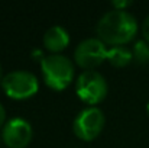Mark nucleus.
<instances>
[{
    "instance_id": "ddd939ff",
    "label": "nucleus",
    "mask_w": 149,
    "mask_h": 148,
    "mask_svg": "<svg viewBox=\"0 0 149 148\" xmlns=\"http://www.w3.org/2000/svg\"><path fill=\"white\" fill-rule=\"evenodd\" d=\"M4 119H6V110H4L3 105L0 103V128L3 126V123H4Z\"/></svg>"
},
{
    "instance_id": "6e6552de",
    "label": "nucleus",
    "mask_w": 149,
    "mask_h": 148,
    "mask_svg": "<svg viewBox=\"0 0 149 148\" xmlns=\"http://www.w3.org/2000/svg\"><path fill=\"white\" fill-rule=\"evenodd\" d=\"M68 44H70V35L62 26L54 25L47 29L44 35V45L48 51H52L56 54L67 48Z\"/></svg>"
},
{
    "instance_id": "f03ea898",
    "label": "nucleus",
    "mask_w": 149,
    "mask_h": 148,
    "mask_svg": "<svg viewBox=\"0 0 149 148\" xmlns=\"http://www.w3.org/2000/svg\"><path fill=\"white\" fill-rule=\"evenodd\" d=\"M42 76L45 84L54 90L67 89L74 77V65L72 61L61 54L47 55L41 61Z\"/></svg>"
},
{
    "instance_id": "2eb2a0df",
    "label": "nucleus",
    "mask_w": 149,
    "mask_h": 148,
    "mask_svg": "<svg viewBox=\"0 0 149 148\" xmlns=\"http://www.w3.org/2000/svg\"><path fill=\"white\" fill-rule=\"evenodd\" d=\"M146 112H148V115H149V102H148V105H146Z\"/></svg>"
},
{
    "instance_id": "39448f33",
    "label": "nucleus",
    "mask_w": 149,
    "mask_h": 148,
    "mask_svg": "<svg viewBox=\"0 0 149 148\" xmlns=\"http://www.w3.org/2000/svg\"><path fill=\"white\" fill-rule=\"evenodd\" d=\"M104 126V115L96 106L83 109L72 122L74 134L83 141H93Z\"/></svg>"
},
{
    "instance_id": "f257e3e1",
    "label": "nucleus",
    "mask_w": 149,
    "mask_h": 148,
    "mask_svg": "<svg viewBox=\"0 0 149 148\" xmlns=\"http://www.w3.org/2000/svg\"><path fill=\"white\" fill-rule=\"evenodd\" d=\"M99 39L110 45H123L132 41L138 32V22L126 10L113 9L106 12L96 26Z\"/></svg>"
},
{
    "instance_id": "1a4fd4ad",
    "label": "nucleus",
    "mask_w": 149,
    "mask_h": 148,
    "mask_svg": "<svg viewBox=\"0 0 149 148\" xmlns=\"http://www.w3.org/2000/svg\"><path fill=\"white\" fill-rule=\"evenodd\" d=\"M132 58H133L132 51L127 47H123V45L111 47L107 51V60L114 67H126L130 62Z\"/></svg>"
},
{
    "instance_id": "423d86ee",
    "label": "nucleus",
    "mask_w": 149,
    "mask_h": 148,
    "mask_svg": "<svg viewBox=\"0 0 149 148\" xmlns=\"http://www.w3.org/2000/svg\"><path fill=\"white\" fill-rule=\"evenodd\" d=\"M107 51L106 44L99 38H87L81 41L74 51L75 62L86 68L91 70L94 67L100 65L104 60H107Z\"/></svg>"
},
{
    "instance_id": "f8f14e48",
    "label": "nucleus",
    "mask_w": 149,
    "mask_h": 148,
    "mask_svg": "<svg viewBox=\"0 0 149 148\" xmlns=\"http://www.w3.org/2000/svg\"><path fill=\"white\" fill-rule=\"evenodd\" d=\"M142 34H143V38L146 39V42H149V15L145 18V20L142 23Z\"/></svg>"
},
{
    "instance_id": "9d476101",
    "label": "nucleus",
    "mask_w": 149,
    "mask_h": 148,
    "mask_svg": "<svg viewBox=\"0 0 149 148\" xmlns=\"http://www.w3.org/2000/svg\"><path fill=\"white\" fill-rule=\"evenodd\" d=\"M132 54H133V60L136 62H139V64L149 62V42H146V41H138L133 45Z\"/></svg>"
},
{
    "instance_id": "4468645a",
    "label": "nucleus",
    "mask_w": 149,
    "mask_h": 148,
    "mask_svg": "<svg viewBox=\"0 0 149 148\" xmlns=\"http://www.w3.org/2000/svg\"><path fill=\"white\" fill-rule=\"evenodd\" d=\"M1 80H3V77H1V65H0V83H1Z\"/></svg>"
},
{
    "instance_id": "20e7f679",
    "label": "nucleus",
    "mask_w": 149,
    "mask_h": 148,
    "mask_svg": "<svg viewBox=\"0 0 149 148\" xmlns=\"http://www.w3.org/2000/svg\"><path fill=\"white\" fill-rule=\"evenodd\" d=\"M75 93L83 102L97 105L107 95V81L99 71L86 70L77 79Z\"/></svg>"
},
{
    "instance_id": "7ed1b4c3",
    "label": "nucleus",
    "mask_w": 149,
    "mask_h": 148,
    "mask_svg": "<svg viewBox=\"0 0 149 148\" xmlns=\"http://www.w3.org/2000/svg\"><path fill=\"white\" fill-rule=\"evenodd\" d=\"M1 87L9 97L22 100L32 97L38 92L39 83L33 73L25 70H15L3 76Z\"/></svg>"
},
{
    "instance_id": "9b49d317",
    "label": "nucleus",
    "mask_w": 149,
    "mask_h": 148,
    "mask_svg": "<svg viewBox=\"0 0 149 148\" xmlns=\"http://www.w3.org/2000/svg\"><path fill=\"white\" fill-rule=\"evenodd\" d=\"M111 4H113L114 9H117V10H125L127 6L132 4V1H130V0H113Z\"/></svg>"
},
{
    "instance_id": "0eeeda50",
    "label": "nucleus",
    "mask_w": 149,
    "mask_h": 148,
    "mask_svg": "<svg viewBox=\"0 0 149 148\" xmlns=\"http://www.w3.org/2000/svg\"><path fill=\"white\" fill-rule=\"evenodd\" d=\"M32 140V126L22 118H12L3 126V141L9 148H25Z\"/></svg>"
}]
</instances>
